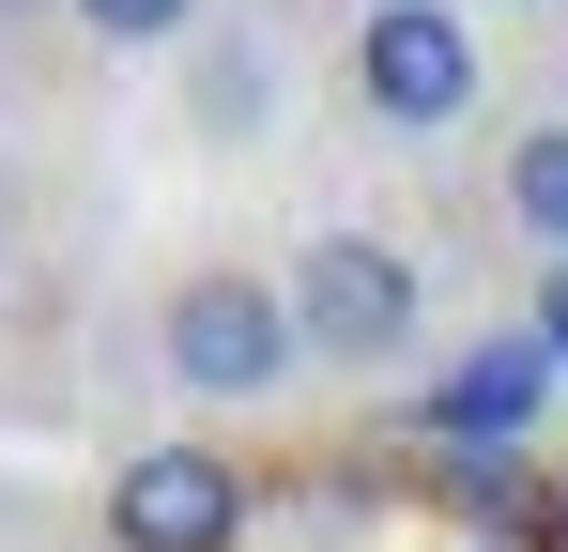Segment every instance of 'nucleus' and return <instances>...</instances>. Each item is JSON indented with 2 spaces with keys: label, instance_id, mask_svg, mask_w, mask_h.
Returning a JSON list of instances; mask_svg holds the SVG:
<instances>
[{
  "label": "nucleus",
  "instance_id": "f03ea898",
  "mask_svg": "<svg viewBox=\"0 0 568 552\" xmlns=\"http://www.w3.org/2000/svg\"><path fill=\"white\" fill-rule=\"evenodd\" d=\"M292 338L323 368H399V338H415V262H399L384 231H307V246H292Z\"/></svg>",
  "mask_w": 568,
  "mask_h": 552
},
{
  "label": "nucleus",
  "instance_id": "f257e3e1",
  "mask_svg": "<svg viewBox=\"0 0 568 552\" xmlns=\"http://www.w3.org/2000/svg\"><path fill=\"white\" fill-rule=\"evenodd\" d=\"M154 354L185 399H277L307 338H292V276H246V262H200L170 307H154Z\"/></svg>",
  "mask_w": 568,
  "mask_h": 552
},
{
  "label": "nucleus",
  "instance_id": "423d86ee",
  "mask_svg": "<svg viewBox=\"0 0 568 552\" xmlns=\"http://www.w3.org/2000/svg\"><path fill=\"white\" fill-rule=\"evenodd\" d=\"M185 139L200 154H246V139H277V47L246 31V16H215L185 47Z\"/></svg>",
  "mask_w": 568,
  "mask_h": 552
},
{
  "label": "nucleus",
  "instance_id": "0eeeda50",
  "mask_svg": "<svg viewBox=\"0 0 568 552\" xmlns=\"http://www.w3.org/2000/svg\"><path fill=\"white\" fill-rule=\"evenodd\" d=\"M507 231H523L538 262H568V123L507 139Z\"/></svg>",
  "mask_w": 568,
  "mask_h": 552
},
{
  "label": "nucleus",
  "instance_id": "9b49d317",
  "mask_svg": "<svg viewBox=\"0 0 568 552\" xmlns=\"http://www.w3.org/2000/svg\"><path fill=\"white\" fill-rule=\"evenodd\" d=\"M446 552H476V538H446Z\"/></svg>",
  "mask_w": 568,
  "mask_h": 552
},
{
  "label": "nucleus",
  "instance_id": "9d476101",
  "mask_svg": "<svg viewBox=\"0 0 568 552\" xmlns=\"http://www.w3.org/2000/svg\"><path fill=\"white\" fill-rule=\"evenodd\" d=\"M16 16H31V0H0V31H16Z\"/></svg>",
  "mask_w": 568,
  "mask_h": 552
},
{
  "label": "nucleus",
  "instance_id": "39448f33",
  "mask_svg": "<svg viewBox=\"0 0 568 552\" xmlns=\"http://www.w3.org/2000/svg\"><path fill=\"white\" fill-rule=\"evenodd\" d=\"M554 384H568V368L538 354V323H523V338H476L446 384H415V446H446V460H523V430L554 415Z\"/></svg>",
  "mask_w": 568,
  "mask_h": 552
},
{
  "label": "nucleus",
  "instance_id": "7ed1b4c3",
  "mask_svg": "<svg viewBox=\"0 0 568 552\" xmlns=\"http://www.w3.org/2000/svg\"><path fill=\"white\" fill-rule=\"evenodd\" d=\"M354 92H369V123H399V139H446L476 108V16L462 0H369L354 16Z\"/></svg>",
  "mask_w": 568,
  "mask_h": 552
},
{
  "label": "nucleus",
  "instance_id": "1a4fd4ad",
  "mask_svg": "<svg viewBox=\"0 0 568 552\" xmlns=\"http://www.w3.org/2000/svg\"><path fill=\"white\" fill-rule=\"evenodd\" d=\"M538 354L568 368V262H554V292H538Z\"/></svg>",
  "mask_w": 568,
  "mask_h": 552
},
{
  "label": "nucleus",
  "instance_id": "6e6552de",
  "mask_svg": "<svg viewBox=\"0 0 568 552\" xmlns=\"http://www.w3.org/2000/svg\"><path fill=\"white\" fill-rule=\"evenodd\" d=\"M62 16H78L93 47H200V31H215L200 0H62Z\"/></svg>",
  "mask_w": 568,
  "mask_h": 552
},
{
  "label": "nucleus",
  "instance_id": "20e7f679",
  "mask_svg": "<svg viewBox=\"0 0 568 552\" xmlns=\"http://www.w3.org/2000/svg\"><path fill=\"white\" fill-rule=\"evenodd\" d=\"M246 460L231 446H139L108 476V538L123 552H246Z\"/></svg>",
  "mask_w": 568,
  "mask_h": 552
}]
</instances>
